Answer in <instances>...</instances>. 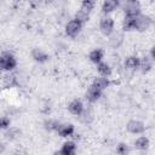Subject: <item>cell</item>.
Segmentation results:
<instances>
[{"mask_svg": "<svg viewBox=\"0 0 155 155\" xmlns=\"http://www.w3.org/2000/svg\"><path fill=\"white\" fill-rule=\"evenodd\" d=\"M0 65H1L2 70L10 71V70H13L17 67V61H16L15 56L11 52L4 51L1 53V57H0Z\"/></svg>", "mask_w": 155, "mask_h": 155, "instance_id": "cell-1", "label": "cell"}, {"mask_svg": "<svg viewBox=\"0 0 155 155\" xmlns=\"http://www.w3.org/2000/svg\"><path fill=\"white\" fill-rule=\"evenodd\" d=\"M125 16H131V17H138L140 15V5L138 1H127L124 6Z\"/></svg>", "mask_w": 155, "mask_h": 155, "instance_id": "cell-2", "label": "cell"}, {"mask_svg": "<svg viewBox=\"0 0 155 155\" xmlns=\"http://www.w3.org/2000/svg\"><path fill=\"white\" fill-rule=\"evenodd\" d=\"M81 28H82V24H81L79 21H76V19L74 18V19H70V21L67 23V25H65V33H67L68 36L75 38V36L80 33Z\"/></svg>", "mask_w": 155, "mask_h": 155, "instance_id": "cell-3", "label": "cell"}, {"mask_svg": "<svg viewBox=\"0 0 155 155\" xmlns=\"http://www.w3.org/2000/svg\"><path fill=\"white\" fill-rule=\"evenodd\" d=\"M151 24V19L149 16L145 15H139L138 17H136V22H134V29L138 31H144L147 30Z\"/></svg>", "mask_w": 155, "mask_h": 155, "instance_id": "cell-4", "label": "cell"}, {"mask_svg": "<svg viewBox=\"0 0 155 155\" xmlns=\"http://www.w3.org/2000/svg\"><path fill=\"white\" fill-rule=\"evenodd\" d=\"M99 28H101V31H102L103 35H105V36L111 35V33H113V30H114V21H113V18H110V17H108V16L103 17V18L101 19Z\"/></svg>", "mask_w": 155, "mask_h": 155, "instance_id": "cell-5", "label": "cell"}, {"mask_svg": "<svg viewBox=\"0 0 155 155\" xmlns=\"http://www.w3.org/2000/svg\"><path fill=\"white\" fill-rule=\"evenodd\" d=\"M126 128L130 133H133V134H139V133H143L145 131V126L142 121H138V120H131L127 122L126 125Z\"/></svg>", "mask_w": 155, "mask_h": 155, "instance_id": "cell-6", "label": "cell"}, {"mask_svg": "<svg viewBox=\"0 0 155 155\" xmlns=\"http://www.w3.org/2000/svg\"><path fill=\"white\" fill-rule=\"evenodd\" d=\"M68 110H69L73 115L80 116V115L82 114V111L85 110V108H84V104H82V102H81L80 99H74V101H71V102L69 103Z\"/></svg>", "mask_w": 155, "mask_h": 155, "instance_id": "cell-7", "label": "cell"}, {"mask_svg": "<svg viewBox=\"0 0 155 155\" xmlns=\"http://www.w3.org/2000/svg\"><path fill=\"white\" fill-rule=\"evenodd\" d=\"M86 99L90 102V103H94V102H97L98 99H99V97L102 96V91L101 90H98L97 87H94L93 85H91L90 87H88V90H87V92H86Z\"/></svg>", "mask_w": 155, "mask_h": 155, "instance_id": "cell-8", "label": "cell"}, {"mask_svg": "<svg viewBox=\"0 0 155 155\" xmlns=\"http://www.w3.org/2000/svg\"><path fill=\"white\" fill-rule=\"evenodd\" d=\"M139 62H140V59L137 56H130L125 59V68L127 70L134 71L136 69L139 68Z\"/></svg>", "mask_w": 155, "mask_h": 155, "instance_id": "cell-9", "label": "cell"}, {"mask_svg": "<svg viewBox=\"0 0 155 155\" xmlns=\"http://www.w3.org/2000/svg\"><path fill=\"white\" fill-rule=\"evenodd\" d=\"M57 133L61 137H69L74 133V126L71 124H61L57 130Z\"/></svg>", "mask_w": 155, "mask_h": 155, "instance_id": "cell-10", "label": "cell"}, {"mask_svg": "<svg viewBox=\"0 0 155 155\" xmlns=\"http://www.w3.org/2000/svg\"><path fill=\"white\" fill-rule=\"evenodd\" d=\"M17 85H18V81H17L15 75H12V74L4 75V78H2V87L4 88H11V87H15Z\"/></svg>", "mask_w": 155, "mask_h": 155, "instance_id": "cell-11", "label": "cell"}, {"mask_svg": "<svg viewBox=\"0 0 155 155\" xmlns=\"http://www.w3.org/2000/svg\"><path fill=\"white\" fill-rule=\"evenodd\" d=\"M119 6V1L116 0H105L102 5V12L103 13H110L114 10H116V7Z\"/></svg>", "mask_w": 155, "mask_h": 155, "instance_id": "cell-12", "label": "cell"}, {"mask_svg": "<svg viewBox=\"0 0 155 155\" xmlns=\"http://www.w3.org/2000/svg\"><path fill=\"white\" fill-rule=\"evenodd\" d=\"M103 57H104V52H103V50H101V48H96V50L91 51L90 54H88L90 61L93 62V63H96V64H99V63L102 62Z\"/></svg>", "mask_w": 155, "mask_h": 155, "instance_id": "cell-13", "label": "cell"}, {"mask_svg": "<svg viewBox=\"0 0 155 155\" xmlns=\"http://www.w3.org/2000/svg\"><path fill=\"white\" fill-rule=\"evenodd\" d=\"M31 57L36 61V62H39V63H44V62H46L47 59H48V56H47V53H45L42 50H40V48H34L33 51H31Z\"/></svg>", "mask_w": 155, "mask_h": 155, "instance_id": "cell-14", "label": "cell"}, {"mask_svg": "<svg viewBox=\"0 0 155 155\" xmlns=\"http://www.w3.org/2000/svg\"><path fill=\"white\" fill-rule=\"evenodd\" d=\"M92 85H93L94 87H97L98 90L103 91L104 88H107V87L109 86V80H108V78H105V76H98V78H96V79L93 80Z\"/></svg>", "mask_w": 155, "mask_h": 155, "instance_id": "cell-15", "label": "cell"}, {"mask_svg": "<svg viewBox=\"0 0 155 155\" xmlns=\"http://www.w3.org/2000/svg\"><path fill=\"white\" fill-rule=\"evenodd\" d=\"M148 147H149V139L144 136L138 137L134 142V148L138 149V150H147Z\"/></svg>", "mask_w": 155, "mask_h": 155, "instance_id": "cell-16", "label": "cell"}, {"mask_svg": "<svg viewBox=\"0 0 155 155\" xmlns=\"http://www.w3.org/2000/svg\"><path fill=\"white\" fill-rule=\"evenodd\" d=\"M97 70L98 73L101 74V76H105L108 78L110 74H111V68L108 63H104V62H101L99 64H97Z\"/></svg>", "mask_w": 155, "mask_h": 155, "instance_id": "cell-17", "label": "cell"}, {"mask_svg": "<svg viewBox=\"0 0 155 155\" xmlns=\"http://www.w3.org/2000/svg\"><path fill=\"white\" fill-rule=\"evenodd\" d=\"M122 41H124V36H122V34L116 33V34H114V35L109 39V45H110L113 48H117V47L122 44Z\"/></svg>", "mask_w": 155, "mask_h": 155, "instance_id": "cell-18", "label": "cell"}, {"mask_svg": "<svg viewBox=\"0 0 155 155\" xmlns=\"http://www.w3.org/2000/svg\"><path fill=\"white\" fill-rule=\"evenodd\" d=\"M134 22H136V17L125 16V18H124V21H122V29H124V30L134 29Z\"/></svg>", "mask_w": 155, "mask_h": 155, "instance_id": "cell-19", "label": "cell"}, {"mask_svg": "<svg viewBox=\"0 0 155 155\" xmlns=\"http://www.w3.org/2000/svg\"><path fill=\"white\" fill-rule=\"evenodd\" d=\"M5 136H6V139H8V140H15V139H17V138L21 136V130L17 128V127H10V128L6 131Z\"/></svg>", "mask_w": 155, "mask_h": 155, "instance_id": "cell-20", "label": "cell"}, {"mask_svg": "<svg viewBox=\"0 0 155 155\" xmlns=\"http://www.w3.org/2000/svg\"><path fill=\"white\" fill-rule=\"evenodd\" d=\"M142 73H148L151 69V61L148 57H144L143 59H140L139 62V68H138Z\"/></svg>", "mask_w": 155, "mask_h": 155, "instance_id": "cell-21", "label": "cell"}, {"mask_svg": "<svg viewBox=\"0 0 155 155\" xmlns=\"http://www.w3.org/2000/svg\"><path fill=\"white\" fill-rule=\"evenodd\" d=\"M62 150L67 154V155H75V150H76V145L74 142H65L62 147Z\"/></svg>", "mask_w": 155, "mask_h": 155, "instance_id": "cell-22", "label": "cell"}, {"mask_svg": "<svg viewBox=\"0 0 155 155\" xmlns=\"http://www.w3.org/2000/svg\"><path fill=\"white\" fill-rule=\"evenodd\" d=\"M88 18H90V15H88L87 12L82 11V10H79V11L75 13V19H76V21H79L81 24H84L85 22H87V21H88Z\"/></svg>", "mask_w": 155, "mask_h": 155, "instance_id": "cell-23", "label": "cell"}, {"mask_svg": "<svg viewBox=\"0 0 155 155\" xmlns=\"http://www.w3.org/2000/svg\"><path fill=\"white\" fill-rule=\"evenodd\" d=\"M59 125L61 124L58 121H56V120H46L45 124H44L45 128L48 130V131H57L58 127H59Z\"/></svg>", "mask_w": 155, "mask_h": 155, "instance_id": "cell-24", "label": "cell"}, {"mask_svg": "<svg viewBox=\"0 0 155 155\" xmlns=\"http://www.w3.org/2000/svg\"><path fill=\"white\" fill-rule=\"evenodd\" d=\"M93 6H94V2H93V1H91V0H85V1L81 2V7H80V10H82V11L90 13L91 10L93 8Z\"/></svg>", "mask_w": 155, "mask_h": 155, "instance_id": "cell-25", "label": "cell"}, {"mask_svg": "<svg viewBox=\"0 0 155 155\" xmlns=\"http://www.w3.org/2000/svg\"><path fill=\"white\" fill-rule=\"evenodd\" d=\"M116 153L119 155H127L130 153V147L125 143H120L117 147H116Z\"/></svg>", "mask_w": 155, "mask_h": 155, "instance_id": "cell-26", "label": "cell"}, {"mask_svg": "<svg viewBox=\"0 0 155 155\" xmlns=\"http://www.w3.org/2000/svg\"><path fill=\"white\" fill-rule=\"evenodd\" d=\"M10 124H11L10 117H7V116H2L1 117V120H0V127L2 130H8L10 128Z\"/></svg>", "mask_w": 155, "mask_h": 155, "instance_id": "cell-27", "label": "cell"}, {"mask_svg": "<svg viewBox=\"0 0 155 155\" xmlns=\"http://www.w3.org/2000/svg\"><path fill=\"white\" fill-rule=\"evenodd\" d=\"M80 117H81V120H82L84 122H90V121L92 120V114H91L90 110H84L82 114L80 115Z\"/></svg>", "mask_w": 155, "mask_h": 155, "instance_id": "cell-28", "label": "cell"}, {"mask_svg": "<svg viewBox=\"0 0 155 155\" xmlns=\"http://www.w3.org/2000/svg\"><path fill=\"white\" fill-rule=\"evenodd\" d=\"M12 155H25V150H23L22 148H18L12 153Z\"/></svg>", "mask_w": 155, "mask_h": 155, "instance_id": "cell-29", "label": "cell"}, {"mask_svg": "<svg viewBox=\"0 0 155 155\" xmlns=\"http://www.w3.org/2000/svg\"><path fill=\"white\" fill-rule=\"evenodd\" d=\"M150 57H151V59H155V45L150 50Z\"/></svg>", "mask_w": 155, "mask_h": 155, "instance_id": "cell-30", "label": "cell"}, {"mask_svg": "<svg viewBox=\"0 0 155 155\" xmlns=\"http://www.w3.org/2000/svg\"><path fill=\"white\" fill-rule=\"evenodd\" d=\"M53 155H67L62 149H59V150H57V151H54V154Z\"/></svg>", "mask_w": 155, "mask_h": 155, "instance_id": "cell-31", "label": "cell"}]
</instances>
